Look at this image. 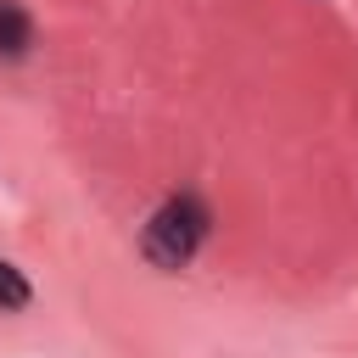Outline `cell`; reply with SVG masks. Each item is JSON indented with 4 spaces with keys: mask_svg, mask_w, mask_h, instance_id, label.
<instances>
[{
    "mask_svg": "<svg viewBox=\"0 0 358 358\" xmlns=\"http://www.w3.org/2000/svg\"><path fill=\"white\" fill-rule=\"evenodd\" d=\"M207 229H213V213L196 196H168L145 224V257L157 268H185L196 257V246L207 241Z\"/></svg>",
    "mask_w": 358,
    "mask_h": 358,
    "instance_id": "1",
    "label": "cell"
},
{
    "mask_svg": "<svg viewBox=\"0 0 358 358\" xmlns=\"http://www.w3.org/2000/svg\"><path fill=\"white\" fill-rule=\"evenodd\" d=\"M34 302V285L22 280V268H11L6 257H0V313H17V308H28Z\"/></svg>",
    "mask_w": 358,
    "mask_h": 358,
    "instance_id": "3",
    "label": "cell"
},
{
    "mask_svg": "<svg viewBox=\"0 0 358 358\" xmlns=\"http://www.w3.org/2000/svg\"><path fill=\"white\" fill-rule=\"evenodd\" d=\"M34 50V22L17 0H0V62H22Z\"/></svg>",
    "mask_w": 358,
    "mask_h": 358,
    "instance_id": "2",
    "label": "cell"
}]
</instances>
